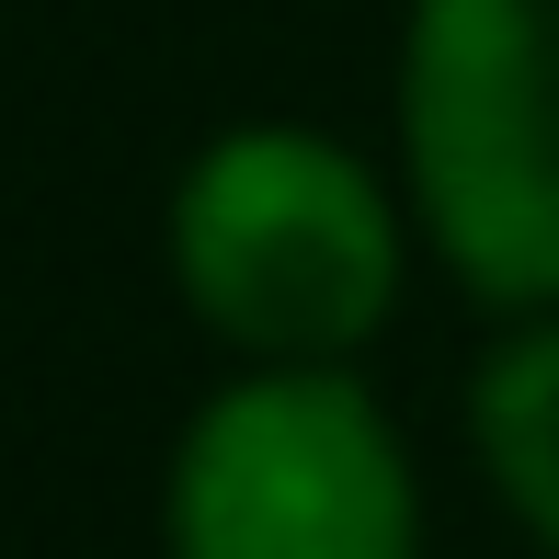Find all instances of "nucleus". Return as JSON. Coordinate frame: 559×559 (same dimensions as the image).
Masks as SVG:
<instances>
[{
	"label": "nucleus",
	"instance_id": "obj_1",
	"mask_svg": "<svg viewBox=\"0 0 559 559\" xmlns=\"http://www.w3.org/2000/svg\"><path fill=\"white\" fill-rule=\"evenodd\" d=\"M171 274L217 343L263 366H343L400 297V217L354 148L240 126L171 194Z\"/></svg>",
	"mask_w": 559,
	"mask_h": 559
},
{
	"label": "nucleus",
	"instance_id": "obj_2",
	"mask_svg": "<svg viewBox=\"0 0 559 559\" xmlns=\"http://www.w3.org/2000/svg\"><path fill=\"white\" fill-rule=\"evenodd\" d=\"M400 138L445 263L491 309L559 297V0H412Z\"/></svg>",
	"mask_w": 559,
	"mask_h": 559
},
{
	"label": "nucleus",
	"instance_id": "obj_4",
	"mask_svg": "<svg viewBox=\"0 0 559 559\" xmlns=\"http://www.w3.org/2000/svg\"><path fill=\"white\" fill-rule=\"evenodd\" d=\"M479 456H491V491L559 548V320H537L525 343H502L479 366Z\"/></svg>",
	"mask_w": 559,
	"mask_h": 559
},
{
	"label": "nucleus",
	"instance_id": "obj_3",
	"mask_svg": "<svg viewBox=\"0 0 559 559\" xmlns=\"http://www.w3.org/2000/svg\"><path fill=\"white\" fill-rule=\"evenodd\" d=\"M171 559H412V456L343 366H263L171 456Z\"/></svg>",
	"mask_w": 559,
	"mask_h": 559
}]
</instances>
